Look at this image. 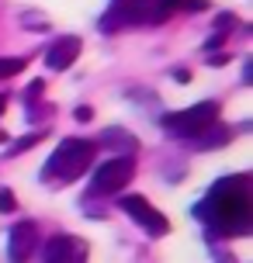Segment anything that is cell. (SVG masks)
Listing matches in <instances>:
<instances>
[{
	"label": "cell",
	"instance_id": "1",
	"mask_svg": "<svg viewBox=\"0 0 253 263\" xmlns=\"http://www.w3.org/2000/svg\"><path fill=\"white\" fill-rule=\"evenodd\" d=\"M201 222L208 225L212 236H250L253 232V187L250 177H226L205 194L194 208Z\"/></svg>",
	"mask_w": 253,
	"mask_h": 263
},
{
	"label": "cell",
	"instance_id": "2",
	"mask_svg": "<svg viewBox=\"0 0 253 263\" xmlns=\"http://www.w3.org/2000/svg\"><path fill=\"white\" fill-rule=\"evenodd\" d=\"M94 153H97V145L87 142V139H63L52 149V156L45 159L42 180L45 184H73L77 177H83L91 170Z\"/></svg>",
	"mask_w": 253,
	"mask_h": 263
},
{
	"label": "cell",
	"instance_id": "3",
	"mask_svg": "<svg viewBox=\"0 0 253 263\" xmlns=\"http://www.w3.org/2000/svg\"><path fill=\"white\" fill-rule=\"evenodd\" d=\"M135 177V159L132 156H115L107 159L104 166H97L91 177V197H107L121 191V187H129V180Z\"/></svg>",
	"mask_w": 253,
	"mask_h": 263
},
{
	"label": "cell",
	"instance_id": "4",
	"mask_svg": "<svg viewBox=\"0 0 253 263\" xmlns=\"http://www.w3.org/2000/svg\"><path fill=\"white\" fill-rule=\"evenodd\" d=\"M219 121V104L215 101H201L194 107H184V111H177V115H167L163 125L177 135V139H191V135H198L205 125H212Z\"/></svg>",
	"mask_w": 253,
	"mask_h": 263
},
{
	"label": "cell",
	"instance_id": "5",
	"mask_svg": "<svg viewBox=\"0 0 253 263\" xmlns=\"http://www.w3.org/2000/svg\"><path fill=\"white\" fill-rule=\"evenodd\" d=\"M153 7H156V0H111V11L101 17V28L111 35L118 28L142 25V21L153 17Z\"/></svg>",
	"mask_w": 253,
	"mask_h": 263
},
{
	"label": "cell",
	"instance_id": "6",
	"mask_svg": "<svg viewBox=\"0 0 253 263\" xmlns=\"http://www.w3.org/2000/svg\"><path fill=\"white\" fill-rule=\"evenodd\" d=\"M118 204H121V211L125 215H132L135 222L146 229L153 239H160V236H167L170 232V222H167V215H160V211L149 204L142 194H129V197H118Z\"/></svg>",
	"mask_w": 253,
	"mask_h": 263
},
{
	"label": "cell",
	"instance_id": "7",
	"mask_svg": "<svg viewBox=\"0 0 253 263\" xmlns=\"http://www.w3.org/2000/svg\"><path fill=\"white\" fill-rule=\"evenodd\" d=\"M42 263H87V242L77 236H52L42 246Z\"/></svg>",
	"mask_w": 253,
	"mask_h": 263
},
{
	"label": "cell",
	"instance_id": "8",
	"mask_svg": "<svg viewBox=\"0 0 253 263\" xmlns=\"http://www.w3.org/2000/svg\"><path fill=\"white\" fill-rule=\"evenodd\" d=\"M39 246V225L35 222H17L7 236V260L11 263H28Z\"/></svg>",
	"mask_w": 253,
	"mask_h": 263
},
{
	"label": "cell",
	"instance_id": "9",
	"mask_svg": "<svg viewBox=\"0 0 253 263\" xmlns=\"http://www.w3.org/2000/svg\"><path fill=\"white\" fill-rule=\"evenodd\" d=\"M80 49H83V42L77 35H59L52 42V49L45 52V66L56 69V73H63V69H69V66L80 59Z\"/></svg>",
	"mask_w": 253,
	"mask_h": 263
},
{
	"label": "cell",
	"instance_id": "10",
	"mask_svg": "<svg viewBox=\"0 0 253 263\" xmlns=\"http://www.w3.org/2000/svg\"><path fill=\"white\" fill-rule=\"evenodd\" d=\"M229 139H232V132H229L226 125L212 121V125H205L198 135H191V139H187V145H191V149H219V145H226Z\"/></svg>",
	"mask_w": 253,
	"mask_h": 263
},
{
	"label": "cell",
	"instance_id": "11",
	"mask_svg": "<svg viewBox=\"0 0 253 263\" xmlns=\"http://www.w3.org/2000/svg\"><path fill=\"white\" fill-rule=\"evenodd\" d=\"M101 145H107V149H125V153L132 156L135 139L129 135V132H121V128H107L104 135H101Z\"/></svg>",
	"mask_w": 253,
	"mask_h": 263
},
{
	"label": "cell",
	"instance_id": "12",
	"mask_svg": "<svg viewBox=\"0 0 253 263\" xmlns=\"http://www.w3.org/2000/svg\"><path fill=\"white\" fill-rule=\"evenodd\" d=\"M42 139H45V132H31V135H25V139H17V142L11 145V156H17V153H25V149H31V145H39Z\"/></svg>",
	"mask_w": 253,
	"mask_h": 263
},
{
	"label": "cell",
	"instance_id": "13",
	"mask_svg": "<svg viewBox=\"0 0 253 263\" xmlns=\"http://www.w3.org/2000/svg\"><path fill=\"white\" fill-rule=\"evenodd\" d=\"M25 69V59H0V80H7V77H14V73H21Z\"/></svg>",
	"mask_w": 253,
	"mask_h": 263
},
{
	"label": "cell",
	"instance_id": "14",
	"mask_svg": "<svg viewBox=\"0 0 253 263\" xmlns=\"http://www.w3.org/2000/svg\"><path fill=\"white\" fill-rule=\"evenodd\" d=\"M42 87H45L42 80H31V83H28V90H25V101H28V104H31V101H39V97H42Z\"/></svg>",
	"mask_w": 253,
	"mask_h": 263
},
{
	"label": "cell",
	"instance_id": "15",
	"mask_svg": "<svg viewBox=\"0 0 253 263\" xmlns=\"http://www.w3.org/2000/svg\"><path fill=\"white\" fill-rule=\"evenodd\" d=\"M0 211H14V194L7 187H0Z\"/></svg>",
	"mask_w": 253,
	"mask_h": 263
},
{
	"label": "cell",
	"instance_id": "16",
	"mask_svg": "<svg viewBox=\"0 0 253 263\" xmlns=\"http://www.w3.org/2000/svg\"><path fill=\"white\" fill-rule=\"evenodd\" d=\"M208 0H184V11H205Z\"/></svg>",
	"mask_w": 253,
	"mask_h": 263
},
{
	"label": "cell",
	"instance_id": "17",
	"mask_svg": "<svg viewBox=\"0 0 253 263\" xmlns=\"http://www.w3.org/2000/svg\"><path fill=\"white\" fill-rule=\"evenodd\" d=\"M226 35H229V31H219V35H212L205 45H208V49H215V45H222V42H226Z\"/></svg>",
	"mask_w": 253,
	"mask_h": 263
},
{
	"label": "cell",
	"instance_id": "18",
	"mask_svg": "<svg viewBox=\"0 0 253 263\" xmlns=\"http://www.w3.org/2000/svg\"><path fill=\"white\" fill-rule=\"evenodd\" d=\"M91 118H94L91 107H77V121H91Z\"/></svg>",
	"mask_w": 253,
	"mask_h": 263
},
{
	"label": "cell",
	"instance_id": "19",
	"mask_svg": "<svg viewBox=\"0 0 253 263\" xmlns=\"http://www.w3.org/2000/svg\"><path fill=\"white\" fill-rule=\"evenodd\" d=\"M208 63H212V66H226V63H229V55H226V52H219V55H212Z\"/></svg>",
	"mask_w": 253,
	"mask_h": 263
},
{
	"label": "cell",
	"instance_id": "20",
	"mask_svg": "<svg viewBox=\"0 0 253 263\" xmlns=\"http://www.w3.org/2000/svg\"><path fill=\"white\" fill-rule=\"evenodd\" d=\"M4 107H7V93H0V115H4Z\"/></svg>",
	"mask_w": 253,
	"mask_h": 263
},
{
	"label": "cell",
	"instance_id": "21",
	"mask_svg": "<svg viewBox=\"0 0 253 263\" xmlns=\"http://www.w3.org/2000/svg\"><path fill=\"white\" fill-rule=\"evenodd\" d=\"M0 142H7V135H4V132H0Z\"/></svg>",
	"mask_w": 253,
	"mask_h": 263
}]
</instances>
